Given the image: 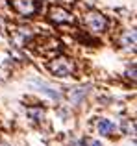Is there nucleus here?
Returning a JSON list of instances; mask_svg holds the SVG:
<instances>
[{"mask_svg":"<svg viewBox=\"0 0 137 146\" xmlns=\"http://www.w3.org/2000/svg\"><path fill=\"white\" fill-rule=\"evenodd\" d=\"M83 24H85V28L89 30V32L100 33V32H104V30L108 28V19H106L100 11L91 9V11H87V13L83 15Z\"/></svg>","mask_w":137,"mask_h":146,"instance_id":"nucleus-1","label":"nucleus"},{"mask_svg":"<svg viewBox=\"0 0 137 146\" xmlns=\"http://www.w3.org/2000/svg\"><path fill=\"white\" fill-rule=\"evenodd\" d=\"M48 68H50V72L54 76H59V78H67V76H70L72 72H74V61L68 59V57H54V59L50 61V65H48Z\"/></svg>","mask_w":137,"mask_h":146,"instance_id":"nucleus-2","label":"nucleus"},{"mask_svg":"<svg viewBox=\"0 0 137 146\" xmlns=\"http://www.w3.org/2000/svg\"><path fill=\"white\" fill-rule=\"evenodd\" d=\"M48 19H50L54 24H72L74 17L61 6H52L48 9Z\"/></svg>","mask_w":137,"mask_h":146,"instance_id":"nucleus-3","label":"nucleus"},{"mask_svg":"<svg viewBox=\"0 0 137 146\" xmlns=\"http://www.w3.org/2000/svg\"><path fill=\"white\" fill-rule=\"evenodd\" d=\"M9 4L13 6V9L22 17H30L35 13V2L33 0H9Z\"/></svg>","mask_w":137,"mask_h":146,"instance_id":"nucleus-4","label":"nucleus"},{"mask_svg":"<svg viewBox=\"0 0 137 146\" xmlns=\"http://www.w3.org/2000/svg\"><path fill=\"white\" fill-rule=\"evenodd\" d=\"M11 39L17 46H24L30 39H32V30L26 28V26H17L15 32H11Z\"/></svg>","mask_w":137,"mask_h":146,"instance_id":"nucleus-5","label":"nucleus"},{"mask_svg":"<svg viewBox=\"0 0 137 146\" xmlns=\"http://www.w3.org/2000/svg\"><path fill=\"white\" fill-rule=\"evenodd\" d=\"M58 50H59V43L50 37L43 43V48H37V52L41 56H54V54H58Z\"/></svg>","mask_w":137,"mask_h":146,"instance_id":"nucleus-6","label":"nucleus"},{"mask_svg":"<svg viewBox=\"0 0 137 146\" xmlns=\"http://www.w3.org/2000/svg\"><path fill=\"white\" fill-rule=\"evenodd\" d=\"M32 85L37 87V89H39L41 93H45L47 96H50L52 100H59V91L54 89V87H50V85H47L45 82H39V80H35V82H32Z\"/></svg>","mask_w":137,"mask_h":146,"instance_id":"nucleus-7","label":"nucleus"},{"mask_svg":"<svg viewBox=\"0 0 137 146\" xmlns=\"http://www.w3.org/2000/svg\"><path fill=\"white\" fill-rule=\"evenodd\" d=\"M119 43H120V46H124V48H134L135 46V32H134V30H130V32H122Z\"/></svg>","mask_w":137,"mask_h":146,"instance_id":"nucleus-8","label":"nucleus"},{"mask_svg":"<svg viewBox=\"0 0 137 146\" xmlns=\"http://www.w3.org/2000/svg\"><path fill=\"white\" fill-rule=\"evenodd\" d=\"M85 94H87V89H85V87H78V89L68 91V100H70L72 104H78L80 100L85 96Z\"/></svg>","mask_w":137,"mask_h":146,"instance_id":"nucleus-9","label":"nucleus"},{"mask_svg":"<svg viewBox=\"0 0 137 146\" xmlns=\"http://www.w3.org/2000/svg\"><path fill=\"white\" fill-rule=\"evenodd\" d=\"M26 113H28V117L32 118L33 122H41L45 118V111L41 109V107H30V109H26Z\"/></svg>","mask_w":137,"mask_h":146,"instance_id":"nucleus-10","label":"nucleus"},{"mask_svg":"<svg viewBox=\"0 0 137 146\" xmlns=\"http://www.w3.org/2000/svg\"><path fill=\"white\" fill-rule=\"evenodd\" d=\"M98 131H100V135H109L113 131V124L106 118H100L98 120Z\"/></svg>","mask_w":137,"mask_h":146,"instance_id":"nucleus-11","label":"nucleus"},{"mask_svg":"<svg viewBox=\"0 0 137 146\" xmlns=\"http://www.w3.org/2000/svg\"><path fill=\"white\" fill-rule=\"evenodd\" d=\"M83 146H102L98 141H91V139H87V141H83Z\"/></svg>","mask_w":137,"mask_h":146,"instance_id":"nucleus-12","label":"nucleus"}]
</instances>
